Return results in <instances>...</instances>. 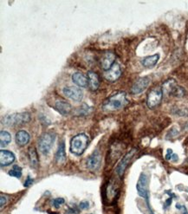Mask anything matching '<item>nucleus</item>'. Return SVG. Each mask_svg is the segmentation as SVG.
<instances>
[{"instance_id": "nucleus-1", "label": "nucleus", "mask_w": 188, "mask_h": 214, "mask_svg": "<svg viewBox=\"0 0 188 214\" xmlns=\"http://www.w3.org/2000/svg\"><path fill=\"white\" fill-rule=\"evenodd\" d=\"M128 103L125 92H117L110 96L102 104V108L107 111H115L124 107Z\"/></svg>"}, {"instance_id": "nucleus-2", "label": "nucleus", "mask_w": 188, "mask_h": 214, "mask_svg": "<svg viewBox=\"0 0 188 214\" xmlns=\"http://www.w3.org/2000/svg\"><path fill=\"white\" fill-rule=\"evenodd\" d=\"M90 143V139L85 133H79L70 140V152L76 155H81L86 150Z\"/></svg>"}, {"instance_id": "nucleus-3", "label": "nucleus", "mask_w": 188, "mask_h": 214, "mask_svg": "<svg viewBox=\"0 0 188 214\" xmlns=\"http://www.w3.org/2000/svg\"><path fill=\"white\" fill-rule=\"evenodd\" d=\"M30 120V114L27 112L17 113L6 115L3 119V122L7 126H15V125H23Z\"/></svg>"}, {"instance_id": "nucleus-4", "label": "nucleus", "mask_w": 188, "mask_h": 214, "mask_svg": "<svg viewBox=\"0 0 188 214\" xmlns=\"http://www.w3.org/2000/svg\"><path fill=\"white\" fill-rule=\"evenodd\" d=\"M162 91L169 96L182 97L185 94L184 89L177 85L176 82L174 79H169L164 83L162 87Z\"/></svg>"}, {"instance_id": "nucleus-5", "label": "nucleus", "mask_w": 188, "mask_h": 214, "mask_svg": "<svg viewBox=\"0 0 188 214\" xmlns=\"http://www.w3.org/2000/svg\"><path fill=\"white\" fill-rule=\"evenodd\" d=\"M55 142V134L53 133H43L38 140L39 151L43 154H48Z\"/></svg>"}, {"instance_id": "nucleus-6", "label": "nucleus", "mask_w": 188, "mask_h": 214, "mask_svg": "<svg viewBox=\"0 0 188 214\" xmlns=\"http://www.w3.org/2000/svg\"><path fill=\"white\" fill-rule=\"evenodd\" d=\"M163 97V91L162 89L160 88H156L152 89L148 95H147V105L149 108H154L158 105H160V103H161Z\"/></svg>"}, {"instance_id": "nucleus-7", "label": "nucleus", "mask_w": 188, "mask_h": 214, "mask_svg": "<svg viewBox=\"0 0 188 214\" xmlns=\"http://www.w3.org/2000/svg\"><path fill=\"white\" fill-rule=\"evenodd\" d=\"M135 153H136V149H132L131 151H129V152L123 157V159H122V160H121V162L119 163L118 167H116V173H117V174H118L120 177H121V176L123 175L125 170L127 169V166L129 165V163H130L131 160L133 159L134 155L135 154Z\"/></svg>"}, {"instance_id": "nucleus-8", "label": "nucleus", "mask_w": 188, "mask_h": 214, "mask_svg": "<svg viewBox=\"0 0 188 214\" xmlns=\"http://www.w3.org/2000/svg\"><path fill=\"white\" fill-rule=\"evenodd\" d=\"M150 83V78L148 76H144L139 78L133 85L131 89V93L134 95H138L142 93L149 85Z\"/></svg>"}, {"instance_id": "nucleus-9", "label": "nucleus", "mask_w": 188, "mask_h": 214, "mask_svg": "<svg viewBox=\"0 0 188 214\" xmlns=\"http://www.w3.org/2000/svg\"><path fill=\"white\" fill-rule=\"evenodd\" d=\"M64 96L76 102H80L83 97V92L77 87H65L63 90Z\"/></svg>"}, {"instance_id": "nucleus-10", "label": "nucleus", "mask_w": 188, "mask_h": 214, "mask_svg": "<svg viewBox=\"0 0 188 214\" xmlns=\"http://www.w3.org/2000/svg\"><path fill=\"white\" fill-rule=\"evenodd\" d=\"M121 75V69L118 63H114L108 70L105 71L104 73V77L106 78L107 81L114 83L117 81Z\"/></svg>"}, {"instance_id": "nucleus-11", "label": "nucleus", "mask_w": 188, "mask_h": 214, "mask_svg": "<svg viewBox=\"0 0 188 214\" xmlns=\"http://www.w3.org/2000/svg\"><path fill=\"white\" fill-rule=\"evenodd\" d=\"M147 183H148V180H147V175L144 174V173H141L140 175L139 180H138L136 188H137V192H138L139 195L143 197V198H145V199H147V197H148Z\"/></svg>"}, {"instance_id": "nucleus-12", "label": "nucleus", "mask_w": 188, "mask_h": 214, "mask_svg": "<svg viewBox=\"0 0 188 214\" xmlns=\"http://www.w3.org/2000/svg\"><path fill=\"white\" fill-rule=\"evenodd\" d=\"M101 162V156L98 151H94V153L88 158L86 161L87 167L91 171H96L99 169Z\"/></svg>"}, {"instance_id": "nucleus-13", "label": "nucleus", "mask_w": 188, "mask_h": 214, "mask_svg": "<svg viewBox=\"0 0 188 214\" xmlns=\"http://www.w3.org/2000/svg\"><path fill=\"white\" fill-rule=\"evenodd\" d=\"M114 60H115V55L114 53L107 52V53L104 54L101 59V67L103 68V69L105 71L108 70L115 63Z\"/></svg>"}, {"instance_id": "nucleus-14", "label": "nucleus", "mask_w": 188, "mask_h": 214, "mask_svg": "<svg viewBox=\"0 0 188 214\" xmlns=\"http://www.w3.org/2000/svg\"><path fill=\"white\" fill-rule=\"evenodd\" d=\"M15 160V155L13 153L8 150L0 151V165L1 167H6L13 163Z\"/></svg>"}, {"instance_id": "nucleus-15", "label": "nucleus", "mask_w": 188, "mask_h": 214, "mask_svg": "<svg viewBox=\"0 0 188 214\" xmlns=\"http://www.w3.org/2000/svg\"><path fill=\"white\" fill-rule=\"evenodd\" d=\"M73 83L80 88H86L89 86L88 76H84L81 72H76L72 75Z\"/></svg>"}, {"instance_id": "nucleus-16", "label": "nucleus", "mask_w": 188, "mask_h": 214, "mask_svg": "<svg viewBox=\"0 0 188 214\" xmlns=\"http://www.w3.org/2000/svg\"><path fill=\"white\" fill-rule=\"evenodd\" d=\"M88 81H89V87L91 90H97L100 86V78L99 76L94 71H89L87 74Z\"/></svg>"}, {"instance_id": "nucleus-17", "label": "nucleus", "mask_w": 188, "mask_h": 214, "mask_svg": "<svg viewBox=\"0 0 188 214\" xmlns=\"http://www.w3.org/2000/svg\"><path fill=\"white\" fill-rule=\"evenodd\" d=\"M54 107L63 115H66V114H70L71 111V105L64 100H59V101L56 102Z\"/></svg>"}, {"instance_id": "nucleus-18", "label": "nucleus", "mask_w": 188, "mask_h": 214, "mask_svg": "<svg viewBox=\"0 0 188 214\" xmlns=\"http://www.w3.org/2000/svg\"><path fill=\"white\" fill-rule=\"evenodd\" d=\"M30 136L25 130H20L16 133V142L19 146H24L30 141Z\"/></svg>"}, {"instance_id": "nucleus-19", "label": "nucleus", "mask_w": 188, "mask_h": 214, "mask_svg": "<svg viewBox=\"0 0 188 214\" xmlns=\"http://www.w3.org/2000/svg\"><path fill=\"white\" fill-rule=\"evenodd\" d=\"M56 161L58 165L63 164L66 161V153H65V145L64 142H61L58 147L57 152L56 153Z\"/></svg>"}, {"instance_id": "nucleus-20", "label": "nucleus", "mask_w": 188, "mask_h": 214, "mask_svg": "<svg viewBox=\"0 0 188 214\" xmlns=\"http://www.w3.org/2000/svg\"><path fill=\"white\" fill-rule=\"evenodd\" d=\"M159 59H160V55L154 54L153 56H149L145 57L142 60V64L146 68H152L158 63Z\"/></svg>"}, {"instance_id": "nucleus-21", "label": "nucleus", "mask_w": 188, "mask_h": 214, "mask_svg": "<svg viewBox=\"0 0 188 214\" xmlns=\"http://www.w3.org/2000/svg\"><path fill=\"white\" fill-rule=\"evenodd\" d=\"M29 157H30V164L31 167H33L34 168H36L38 167V156L36 153V151L35 149V147H30L29 149Z\"/></svg>"}, {"instance_id": "nucleus-22", "label": "nucleus", "mask_w": 188, "mask_h": 214, "mask_svg": "<svg viewBox=\"0 0 188 214\" xmlns=\"http://www.w3.org/2000/svg\"><path fill=\"white\" fill-rule=\"evenodd\" d=\"M11 141V135L10 134V133H8L7 131H3L2 130L0 132V143L1 146H7L10 142Z\"/></svg>"}, {"instance_id": "nucleus-23", "label": "nucleus", "mask_w": 188, "mask_h": 214, "mask_svg": "<svg viewBox=\"0 0 188 214\" xmlns=\"http://www.w3.org/2000/svg\"><path fill=\"white\" fill-rule=\"evenodd\" d=\"M9 175L20 179L22 176V168L18 166H13V167L10 170L9 172Z\"/></svg>"}, {"instance_id": "nucleus-24", "label": "nucleus", "mask_w": 188, "mask_h": 214, "mask_svg": "<svg viewBox=\"0 0 188 214\" xmlns=\"http://www.w3.org/2000/svg\"><path fill=\"white\" fill-rule=\"evenodd\" d=\"M64 202H65L64 199H63V198H57V199L54 200L53 205H54V206H55L56 208H58L61 205L64 204Z\"/></svg>"}, {"instance_id": "nucleus-25", "label": "nucleus", "mask_w": 188, "mask_h": 214, "mask_svg": "<svg viewBox=\"0 0 188 214\" xmlns=\"http://www.w3.org/2000/svg\"><path fill=\"white\" fill-rule=\"evenodd\" d=\"M89 206H90V204H89V202L86 201V200L82 201V202L80 203V208L83 209V210H85V209L89 208Z\"/></svg>"}, {"instance_id": "nucleus-26", "label": "nucleus", "mask_w": 188, "mask_h": 214, "mask_svg": "<svg viewBox=\"0 0 188 214\" xmlns=\"http://www.w3.org/2000/svg\"><path fill=\"white\" fill-rule=\"evenodd\" d=\"M32 183H33V179H31L30 176H28V177H27V180H26L25 182H24V186H25V187H29Z\"/></svg>"}, {"instance_id": "nucleus-27", "label": "nucleus", "mask_w": 188, "mask_h": 214, "mask_svg": "<svg viewBox=\"0 0 188 214\" xmlns=\"http://www.w3.org/2000/svg\"><path fill=\"white\" fill-rule=\"evenodd\" d=\"M173 155H174L173 150H172V149H170V148H168V149H167V155H166V160H171Z\"/></svg>"}, {"instance_id": "nucleus-28", "label": "nucleus", "mask_w": 188, "mask_h": 214, "mask_svg": "<svg viewBox=\"0 0 188 214\" xmlns=\"http://www.w3.org/2000/svg\"><path fill=\"white\" fill-rule=\"evenodd\" d=\"M5 204H6V198L2 194V195H1V205H0V206H1V209L4 206Z\"/></svg>"}, {"instance_id": "nucleus-29", "label": "nucleus", "mask_w": 188, "mask_h": 214, "mask_svg": "<svg viewBox=\"0 0 188 214\" xmlns=\"http://www.w3.org/2000/svg\"><path fill=\"white\" fill-rule=\"evenodd\" d=\"M171 203H172V198H170V199H168V200H167V202H166V206H170V205H171Z\"/></svg>"}, {"instance_id": "nucleus-30", "label": "nucleus", "mask_w": 188, "mask_h": 214, "mask_svg": "<svg viewBox=\"0 0 188 214\" xmlns=\"http://www.w3.org/2000/svg\"><path fill=\"white\" fill-rule=\"evenodd\" d=\"M181 209L183 210V214H188L187 210V208H186L184 206H182V208H181Z\"/></svg>"}, {"instance_id": "nucleus-31", "label": "nucleus", "mask_w": 188, "mask_h": 214, "mask_svg": "<svg viewBox=\"0 0 188 214\" xmlns=\"http://www.w3.org/2000/svg\"><path fill=\"white\" fill-rule=\"evenodd\" d=\"M186 143H187V144H188V139H187V140L186 141Z\"/></svg>"}]
</instances>
